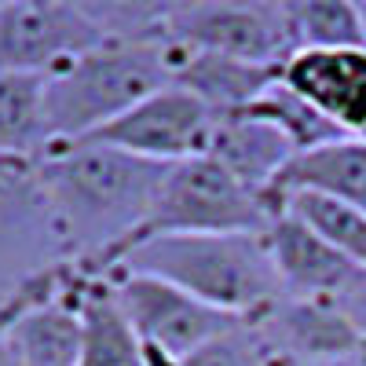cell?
Listing matches in <instances>:
<instances>
[{
	"instance_id": "cell-1",
	"label": "cell",
	"mask_w": 366,
	"mask_h": 366,
	"mask_svg": "<svg viewBox=\"0 0 366 366\" xmlns=\"http://www.w3.org/2000/svg\"><path fill=\"white\" fill-rule=\"evenodd\" d=\"M165 169L92 139L51 147L34 172L66 260L88 274H110L147 224Z\"/></svg>"
},
{
	"instance_id": "cell-2",
	"label": "cell",
	"mask_w": 366,
	"mask_h": 366,
	"mask_svg": "<svg viewBox=\"0 0 366 366\" xmlns=\"http://www.w3.org/2000/svg\"><path fill=\"white\" fill-rule=\"evenodd\" d=\"M114 271L162 279L234 319H253L282 297L260 234H162L132 246Z\"/></svg>"
},
{
	"instance_id": "cell-3",
	"label": "cell",
	"mask_w": 366,
	"mask_h": 366,
	"mask_svg": "<svg viewBox=\"0 0 366 366\" xmlns=\"http://www.w3.org/2000/svg\"><path fill=\"white\" fill-rule=\"evenodd\" d=\"M165 84V41H103L44 77L51 147L96 136Z\"/></svg>"
},
{
	"instance_id": "cell-4",
	"label": "cell",
	"mask_w": 366,
	"mask_h": 366,
	"mask_svg": "<svg viewBox=\"0 0 366 366\" xmlns=\"http://www.w3.org/2000/svg\"><path fill=\"white\" fill-rule=\"evenodd\" d=\"M274 217L279 212L260 194L246 191L212 158H191L165 169L150 217L132 246L162 234H260Z\"/></svg>"
},
{
	"instance_id": "cell-5",
	"label": "cell",
	"mask_w": 366,
	"mask_h": 366,
	"mask_svg": "<svg viewBox=\"0 0 366 366\" xmlns=\"http://www.w3.org/2000/svg\"><path fill=\"white\" fill-rule=\"evenodd\" d=\"M162 41L260 66L293 55L286 0H169Z\"/></svg>"
},
{
	"instance_id": "cell-6",
	"label": "cell",
	"mask_w": 366,
	"mask_h": 366,
	"mask_svg": "<svg viewBox=\"0 0 366 366\" xmlns=\"http://www.w3.org/2000/svg\"><path fill=\"white\" fill-rule=\"evenodd\" d=\"M107 34L84 0H11L0 4V70L48 77L99 48Z\"/></svg>"
},
{
	"instance_id": "cell-7",
	"label": "cell",
	"mask_w": 366,
	"mask_h": 366,
	"mask_svg": "<svg viewBox=\"0 0 366 366\" xmlns=\"http://www.w3.org/2000/svg\"><path fill=\"white\" fill-rule=\"evenodd\" d=\"M103 279H110L117 308L125 312L136 337L147 348H154L176 362L183 355H191L194 348H202L205 341L220 337V333H227L231 326L242 322L227 312L209 308V304L194 300L191 293H183L162 279H150V274L110 271Z\"/></svg>"
},
{
	"instance_id": "cell-8",
	"label": "cell",
	"mask_w": 366,
	"mask_h": 366,
	"mask_svg": "<svg viewBox=\"0 0 366 366\" xmlns=\"http://www.w3.org/2000/svg\"><path fill=\"white\" fill-rule=\"evenodd\" d=\"M217 121L220 117L202 99H194L191 92L165 84L88 139L103 147H117L125 154H136L154 165H179V162L209 154Z\"/></svg>"
},
{
	"instance_id": "cell-9",
	"label": "cell",
	"mask_w": 366,
	"mask_h": 366,
	"mask_svg": "<svg viewBox=\"0 0 366 366\" xmlns=\"http://www.w3.org/2000/svg\"><path fill=\"white\" fill-rule=\"evenodd\" d=\"M55 264H66V249L34 165L0 162V297L8 300Z\"/></svg>"
},
{
	"instance_id": "cell-10",
	"label": "cell",
	"mask_w": 366,
	"mask_h": 366,
	"mask_svg": "<svg viewBox=\"0 0 366 366\" xmlns=\"http://www.w3.org/2000/svg\"><path fill=\"white\" fill-rule=\"evenodd\" d=\"M249 322L274 366L348 362L366 348L348 315L337 308V300H308L282 293Z\"/></svg>"
},
{
	"instance_id": "cell-11",
	"label": "cell",
	"mask_w": 366,
	"mask_h": 366,
	"mask_svg": "<svg viewBox=\"0 0 366 366\" xmlns=\"http://www.w3.org/2000/svg\"><path fill=\"white\" fill-rule=\"evenodd\" d=\"M279 81L348 139H366V48L293 51Z\"/></svg>"
},
{
	"instance_id": "cell-12",
	"label": "cell",
	"mask_w": 366,
	"mask_h": 366,
	"mask_svg": "<svg viewBox=\"0 0 366 366\" xmlns=\"http://www.w3.org/2000/svg\"><path fill=\"white\" fill-rule=\"evenodd\" d=\"M264 246L274 267L286 297H308V300H337L352 279L362 271L359 264H352L348 257H341L333 246L308 231L297 217L279 212L267 231H264Z\"/></svg>"
},
{
	"instance_id": "cell-13",
	"label": "cell",
	"mask_w": 366,
	"mask_h": 366,
	"mask_svg": "<svg viewBox=\"0 0 366 366\" xmlns=\"http://www.w3.org/2000/svg\"><path fill=\"white\" fill-rule=\"evenodd\" d=\"M81 282L66 293L26 304L22 312L0 322V337L11 348L15 366H77L84 345V319H81Z\"/></svg>"
},
{
	"instance_id": "cell-14",
	"label": "cell",
	"mask_w": 366,
	"mask_h": 366,
	"mask_svg": "<svg viewBox=\"0 0 366 366\" xmlns=\"http://www.w3.org/2000/svg\"><path fill=\"white\" fill-rule=\"evenodd\" d=\"M169 77L176 88L191 92L202 99L217 117H231L249 110L264 92L279 81V66H260V63H242L227 55H209V51H191L169 44Z\"/></svg>"
},
{
	"instance_id": "cell-15",
	"label": "cell",
	"mask_w": 366,
	"mask_h": 366,
	"mask_svg": "<svg viewBox=\"0 0 366 366\" xmlns=\"http://www.w3.org/2000/svg\"><path fill=\"white\" fill-rule=\"evenodd\" d=\"M205 158H212L246 191L260 194L271 205V187L279 183L286 165L297 158V150L290 147V139L279 129L267 125V121H260L253 114H231V117L217 121V132H212Z\"/></svg>"
},
{
	"instance_id": "cell-16",
	"label": "cell",
	"mask_w": 366,
	"mask_h": 366,
	"mask_svg": "<svg viewBox=\"0 0 366 366\" xmlns=\"http://www.w3.org/2000/svg\"><path fill=\"white\" fill-rule=\"evenodd\" d=\"M308 191L322 194L333 202H345L359 212H366V139H333L315 150L297 154L279 183L271 187V205L274 212H282V198Z\"/></svg>"
},
{
	"instance_id": "cell-17",
	"label": "cell",
	"mask_w": 366,
	"mask_h": 366,
	"mask_svg": "<svg viewBox=\"0 0 366 366\" xmlns=\"http://www.w3.org/2000/svg\"><path fill=\"white\" fill-rule=\"evenodd\" d=\"M51 150L44 77L0 70V162L37 165Z\"/></svg>"
},
{
	"instance_id": "cell-18",
	"label": "cell",
	"mask_w": 366,
	"mask_h": 366,
	"mask_svg": "<svg viewBox=\"0 0 366 366\" xmlns=\"http://www.w3.org/2000/svg\"><path fill=\"white\" fill-rule=\"evenodd\" d=\"M81 319H84V345L77 366H147L143 345L129 326L125 312L117 308L110 279L88 274L81 290Z\"/></svg>"
},
{
	"instance_id": "cell-19",
	"label": "cell",
	"mask_w": 366,
	"mask_h": 366,
	"mask_svg": "<svg viewBox=\"0 0 366 366\" xmlns=\"http://www.w3.org/2000/svg\"><path fill=\"white\" fill-rule=\"evenodd\" d=\"M293 51H341L366 48L362 19L352 0H286Z\"/></svg>"
},
{
	"instance_id": "cell-20",
	"label": "cell",
	"mask_w": 366,
	"mask_h": 366,
	"mask_svg": "<svg viewBox=\"0 0 366 366\" xmlns=\"http://www.w3.org/2000/svg\"><path fill=\"white\" fill-rule=\"evenodd\" d=\"M282 212L297 217L308 231H315L326 246H333L341 257H348L352 264L366 267V212L345 205V202H333L322 194H308V191H297L282 198Z\"/></svg>"
},
{
	"instance_id": "cell-21",
	"label": "cell",
	"mask_w": 366,
	"mask_h": 366,
	"mask_svg": "<svg viewBox=\"0 0 366 366\" xmlns=\"http://www.w3.org/2000/svg\"><path fill=\"white\" fill-rule=\"evenodd\" d=\"M242 114H253V117L267 121V125H274V129L290 139V147L297 150V154H304V150H315V147H322V143H333V139H345L312 103H304L297 92H290L282 81H274L264 96H260L249 110H242Z\"/></svg>"
},
{
	"instance_id": "cell-22",
	"label": "cell",
	"mask_w": 366,
	"mask_h": 366,
	"mask_svg": "<svg viewBox=\"0 0 366 366\" xmlns=\"http://www.w3.org/2000/svg\"><path fill=\"white\" fill-rule=\"evenodd\" d=\"M179 366H274L267 348L260 345L257 330L249 319H242L238 326H231L220 337L205 341L202 348H194L191 355H183Z\"/></svg>"
},
{
	"instance_id": "cell-23",
	"label": "cell",
	"mask_w": 366,
	"mask_h": 366,
	"mask_svg": "<svg viewBox=\"0 0 366 366\" xmlns=\"http://www.w3.org/2000/svg\"><path fill=\"white\" fill-rule=\"evenodd\" d=\"M337 308L348 315V322L355 326V333H359L362 345H366V267L352 279V286L337 297Z\"/></svg>"
},
{
	"instance_id": "cell-24",
	"label": "cell",
	"mask_w": 366,
	"mask_h": 366,
	"mask_svg": "<svg viewBox=\"0 0 366 366\" xmlns=\"http://www.w3.org/2000/svg\"><path fill=\"white\" fill-rule=\"evenodd\" d=\"M0 366H15V359H11V348L4 345V337H0Z\"/></svg>"
},
{
	"instance_id": "cell-25",
	"label": "cell",
	"mask_w": 366,
	"mask_h": 366,
	"mask_svg": "<svg viewBox=\"0 0 366 366\" xmlns=\"http://www.w3.org/2000/svg\"><path fill=\"white\" fill-rule=\"evenodd\" d=\"M359 19H362V44H366V0H359Z\"/></svg>"
},
{
	"instance_id": "cell-26",
	"label": "cell",
	"mask_w": 366,
	"mask_h": 366,
	"mask_svg": "<svg viewBox=\"0 0 366 366\" xmlns=\"http://www.w3.org/2000/svg\"><path fill=\"white\" fill-rule=\"evenodd\" d=\"M297 366H345V362H297Z\"/></svg>"
},
{
	"instance_id": "cell-27",
	"label": "cell",
	"mask_w": 366,
	"mask_h": 366,
	"mask_svg": "<svg viewBox=\"0 0 366 366\" xmlns=\"http://www.w3.org/2000/svg\"><path fill=\"white\" fill-rule=\"evenodd\" d=\"M0 312H4V297H0Z\"/></svg>"
}]
</instances>
